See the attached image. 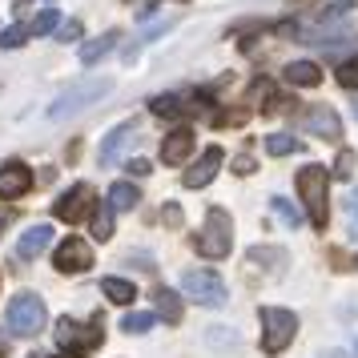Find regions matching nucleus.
I'll return each mask as SVG.
<instances>
[{
  "label": "nucleus",
  "mask_w": 358,
  "mask_h": 358,
  "mask_svg": "<svg viewBox=\"0 0 358 358\" xmlns=\"http://www.w3.org/2000/svg\"><path fill=\"white\" fill-rule=\"evenodd\" d=\"M162 222H165V226H173V229H178L181 222H185V213H181V206H178V201H165V210H162Z\"/></svg>",
  "instance_id": "c756f323"
},
{
  "label": "nucleus",
  "mask_w": 358,
  "mask_h": 358,
  "mask_svg": "<svg viewBox=\"0 0 358 358\" xmlns=\"http://www.w3.org/2000/svg\"><path fill=\"white\" fill-rule=\"evenodd\" d=\"M355 117H358V105H355Z\"/></svg>",
  "instance_id": "58836bf2"
},
{
  "label": "nucleus",
  "mask_w": 358,
  "mask_h": 358,
  "mask_svg": "<svg viewBox=\"0 0 358 358\" xmlns=\"http://www.w3.org/2000/svg\"><path fill=\"white\" fill-rule=\"evenodd\" d=\"M125 169H129L133 178H149V173H153V165H149V162H145V157H133V162H129V165H125Z\"/></svg>",
  "instance_id": "72a5a7b5"
},
{
  "label": "nucleus",
  "mask_w": 358,
  "mask_h": 358,
  "mask_svg": "<svg viewBox=\"0 0 358 358\" xmlns=\"http://www.w3.org/2000/svg\"><path fill=\"white\" fill-rule=\"evenodd\" d=\"M101 294H105L109 302H117V306H129L133 298H137L133 282H125V278H105V282H101Z\"/></svg>",
  "instance_id": "aec40b11"
},
{
  "label": "nucleus",
  "mask_w": 358,
  "mask_h": 358,
  "mask_svg": "<svg viewBox=\"0 0 358 358\" xmlns=\"http://www.w3.org/2000/svg\"><path fill=\"white\" fill-rule=\"evenodd\" d=\"M234 173H238V178H250V173H254V157H250V153H238V157H234Z\"/></svg>",
  "instance_id": "473e14b6"
},
{
  "label": "nucleus",
  "mask_w": 358,
  "mask_h": 358,
  "mask_svg": "<svg viewBox=\"0 0 358 358\" xmlns=\"http://www.w3.org/2000/svg\"><path fill=\"white\" fill-rule=\"evenodd\" d=\"M57 342H61V346H77V350H89V346H97L101 342V318H93V326H89V330H85L81 322H73V318H61V322H57Z\"/></svg>",
  "instance_id": "9d476101"
},
{
  "label": "nucleus",
  "mask_w": 358,
  "mask_h": 358,
  "mask_svg": "<svg viewBox=\"0 0 358 358\" xmlns=\"http://www.w3.org/2000/svg\"><path fill=\"white\" fill-rule=\"evenodd\" d=\"M57 358H81V355H73V350H69V355H57Z\"/></svg>",
  "instance_id": "c9c22d12"
},
{
  "label": "nucleus",
  "mask_w": 358,
  "mask_h": 358,
  "mask_svg": "<svg viewBox=\"0 0 358 358\" xmlns=\"http://www.w3.org/2000/svg\"><path fill=\"white\" fill-rule=\"evenodd\" d=\"M52 266H57L61 274H85V270L93 266V250H89V242H81V238H65V242L57 245V254H52Z\"/></svg>",
  "instance_id": "0eeeda50"
},
{
  "label": "nucleus",
  "mask_w": 358,
  "mask_h": 358,
  "mask_svg": "<svg viewBox=\"0 0 358 358\" xmlns=\"http://www.w3.org/2000/svg\"><path fill=\"white\" fill-rule=\"evenodd\" d=\"M89 217H93V238H97V242H109V238H113V206L101 201V206H93Z\"/></svg>",
  "instance_id": "412c9836"
},
{
  "label": "nucleus",
  "mask_w": 358,
  "mask_h": 358,
  "mask_svg": "<svg viewBox=\"0 0 358 358\" xmlns=\"http://www.w3.org/2000/svg\"><path fill=\"white\" fill-rule=\"evenodd\" d=\"M153 298H157V314H162L169 326H178L181 322V298H178V294L169 290V286H157Z\"/></svg>",
  "instance_id": "6ab92c4d"
},
{
  "label": "nucleus",
  "mask_w": 358,
  "mask_h": 358,
  "mask_svg": "<svg viewBox=\"0 0 358 358\" xmlns=\"http://www.w3.org/2000/svg\"><path fill=\"white\" fill-rule=\"evenodd\" d=\"M49 242H52V226H29L24 234H20V242H17V258L20 262H33V258H41L45 250H49Z\"/></svg>",
  "instance_id": "2eb2a0df"
},
{
  "label": "nucleus",
  "mask_w": 358,
  "mask_h": 358,
  "mask_svg": "<svg viewBox=\"0 0 358 358\" xmlns=\"http://www.w3.org/2000/svg\"><path fill=\"white\" fill-rule=\"evenodd\" d=\"M250 262L258 266V262H278V266H286V250H274V245H254L250 250Z\"/></svg>",
  "instance_id": "cd10ccee"
},
{
  "label": "nucleus",
  "mask_w": 358,
  "mask_h": 358,
  "mask_svg": "<svg viewBox=\"0 0 358 358\" xmlns=\"http://www.w3.org/2000/svg\"><path fill=\"white\" fill-rule=\"evenodd\" d=\"M286 81L302 85V89H314V85L322 81V69L314 65V61H294V65H286Z\"/></svg>",
  "instance_id": "f3484780"
},
{
  "label": "nucleus",
  "mask_w": 358,
  "mask_h": 358,
  "mask_svg": "<svg viewBox=\"0 0 358 358\" xmlns=\"http://www.w3.org/2000/svg\"><path fill=\"white\" fill-rule=\"evenodd\" d=\"M302 125H306V133L326 137V141H338L342 137V121H338V113H334L330 105H310L306 117H302Z\"/></svg>",
  "instance_id": "9b49d317"
},
{
  "label": "nucleus",
  "mask_w": 358,
  "mask_h": 358,
  "mask_svg": "<svg viewBox=\"0 0 358 358\" xmlns=\"http://www.w3.org/2000/svg\"><path fill=\"white\" fill-rule=\"evenodd\" d=\"M33 358H41V355H33Z\"/></svg>",
  "instance_id": "a19ab883"
},
{
  "label": "nucleus",
  "mask_w": 358,
  "mask_h": 358,
  "mask_svg": "<svg viewBox=\"0 0 358 358\" xmlns=\"http://www.w3.org/2000/svg\"><path fill=\"white\" fill-rule=\"evenodd\" d=\"M113 89V81L109 77H93V81H77L73 89H65L61 97L49 105V117L52 121H65V117H73V113H81V109H89L93 101H101L105 93Z\"/></svg>",
  "instance_id": "20e7f679"
},
{
  "label": "nucleus",
  "mask_w": 358,
  "mask_h": 358,
  "mask_svg": "<svg viewBox=\"0 0 358 358\" xmlns=\"http://www.w3.org/2000/svg\"><path fill=\"white\" fill-rule=\"evenodd\" d=\"M57 24H61V17H57V8H41V13H36L33 17V24H29V33H52V29H57Z\"/></svg>",
  "instance_id": "a878e982"
},
{
  "label": "nucleus",
  "mask_w": 358,
  "mask_h": 358,
  "mask_svg": "<svg viewBox=\"0 0 358 358\" xmlns=\"http://www.w3.org/2000/svg\"><path fill=\"white\" fill-rule=\"evenodd\" d=\"M137 201H141V194H137V185H133V181H117L113 189H109V206H113V213L133 210Z\"/></svg>",
  "instance_id": "a211bd4d"
},
{
  "label": "nucleus",
  "mask_w": 358,
  "mask_h": 358,
  "mask_svg": "<svg viewBox=\"0 0 358 358\" xmlns=\"http://www.w3.org/2000/svg\"><path fill=\"white\" fill-rule=\"evenodd\" d=\"M222 162H226V153H222V145H210L206 153H201V162L194 165V169H185V189H201V185H210L213 178H217V169H222Z\"/></svg>",
  "instance_id": "f8f14e48"
},
{
  "label": "nucleus",
  "mask_w": 358,
  "mask_h": 358,
  "mask_svg": "<svg viewBox=\"0 0 358 358\" xmlns=\"http://www.w3.org/2000/svg\"><path fill=\"white\" fill-rule=\"evenodd\" d=\"M229 245H234V222H229V213L222 210V206H213L210 213H206V229L194 238V250L201 254V258H226Z\"/></svg>",
  "instance_id": "f03ea898"
},
{
  "label": "nucleus",
  "mask_w": 358,
  "mask_h": 358,
  "mask_svg": "<svg viewBox=\"0 0 358 358\" xmlns=\"http://www.w3.org/2000/svg\"><path fill=\"white\" fill-rule=\"evenodd\" d=\"M137 141H141V137H137V121H121V125H117V129L109 133V137H105V141H101L97 162L105 165V169H109V165L121 162V153H125V149H133Z\"/></svg>",
  "instance_id": "6e6552de"
},
{
  "label": "nucleus",
  "mask_w": 358,
  "mask_h": 358,
  "mask_svg": "<svg viewBox=\"0 0 358 358\" xmlns=\"http://www.w3.org/2000/svg\"><path fill=\"white\" fill-rule=\"evenodd\" d=\"M153 314H145V310H133V314H125V322H121V330L125 334H145V330H153Z\"/></svg>",
  "instance_id": "b1692460"
},
{
  "label": "nucleus",
  "mask_w": 358,
  "mask_h": 358,
  "mask_svg": "<svg viewBox=\"0 0 358 358\" xmlns=\"http://www.w3.org/2000/svg\"><path fill=\"white\" fill-rule=\"evenodd\" d=\"M117 41H121V33H117V29L101 33L97 41H85V45H81V65H97V61L105 57V52H113Z\"/></svg>",
  "instance_id": "dca6fc26"
},
{
  "label": "nucleus",
  "mask_w": 358,
  "mask_h": 358,
  "mask_svg": "<svg viewBox=\"0 0 358 358\" xmlns=\"http://www.w3.org/2000/svg\"><path fill=\"white\" fill-rule=\"evenodd\" d=\"M33 189V169L24 162H8V165H0V197H24Z\"/></svg>",
  "instance_id": "ddd939ff"
},
{
  "label": "nucleus",
  "mask_w": 358,
  "mask_h": 358,
  "mask_svg": "<svg viewBox=\"0 0 358 358\" xmlns=\"http://www.w3.org/2000/svg\"><path fill=\"white\" fill-rule=\"evenodd\" d=\"M270 206H274V213H278V217H282L290 229L302 226V213H298V206H294V201H286V197H270Z\"/></svg>",
  "instance_id": "393cba45"
},
{
  "label": "nucleus",
  "mask_w": 358,
  "mask_h": 358,
  "mask_svg": "<svg viewBox=\"0 0 358 358\" xmlns=\"http://www.w3.org/2000/svg\"><path fill=\"white\" fill-rule=\"evenodd\" d=\"M52 213H57V222H81L85 213H93V189L89 185H73L69 194L57 197V206H52Z\"/></svg>",
  "instance_id": "1a4fd4ad"
},
{
  "label": "nucleus",
  "mask_w": 358,
  "mask_h": 358,
  "mask_svg": "<svg viewBox=\"0 0 358 358\" xmlns=\"http://www.w3.org/2000/svg\"><path fill=\"white\" fill-rule=\"evenodd\" d=\"M149 113H157V117H181V113H185V105H181L178 93H162V97L149 101Z\"/></svg>",
  "instance_id": "5701e85b"
},
{
  "label": "nucleus",
  "mask_w": 358,
  "mask_h": 358,
  "mask_svg": "<svg viewBox=\"0 0 358 358\" xmlns=\"http://www.w3.org/2000/svg\"><path fill=\"white\" fill-rule=\"evenodd\" d=\"M4 222H8V217H4V213H0V229H4Z\"/></svg>",
  "instance_id": "e433bc0d"
},
{
  "label": "nucleus",
  "mask_w": 358,
  "mask_h": 358,
  "mask_svg": "<svg viewBox=\"0 0 358 358\" xmlns=\"http://www.w3.org/2000/svg\"><path fill=\"white\" fill-rule=\"evenodd\" d=\"M346 213H350V226H355V234H358V189L350 194V201H346Z\"/></svg>",
  "instance_id": "f704fd0d"
},
{
  "label": "nucleus",
  "mask_w": 358,
  "mask_h": 358,
  "mask_svg": "<svg viewBox=\"0 0 358 358\" xmlns=\"http://www.w3.org/2000/svg\"><path fill=\"white\" fill-rule=\"evenodd\" d=\"M298 334V318L294 310L282 306H262V350L266 355H282Z\"/></svg>",
  "instance_id": "39448f33"
},
{
  "label": "nucleus",
  "mask_w": 358,
  "mask_h": 358,
  "mask_svg": "<svg viewBox=\"0 0 358 358\" xmlns=\"http://www.w3.org/2000/svg\"><path fill=\"white\" fill-rule=\"evenodd\" d=\"M189 153H194V129L181 125V129L165 133V141H162V162L165 165H185Z\"/></svg>",
  "instance_id": "4468645a"
},
{
  "label": "nucleus",
  "mask_w": 358,
  "mask_h": 358,
  "mask_svg": "<svg viewBox=\"0 0 358 358\" xmlns=\"http://www.w3.org/2000/svg\"><path fill=\"white\" fill-rule=\"evenodd\" d=\"M355 162H358V157H355V149H342V153H338V162H334V169H330V173H334L338 181H350V173H355Z\"/></svg>",
  "instance_id": "bb28decb"
},
{
  "label": "nucleus",
  "mask_w": 358,
  "mask_h": 358,
  "mask_svg": "<svg viewBox=\"0 0 358 358\" xmlns=\"http://www.w3.org/2000/svg\"><path fill=\"white\" fill-rule=\"evenodd\" d=\"M181 290H185V298H194L197 306H226L229 302V290L226 282L213 274V270H185L181 274Z\"/></svg>",
  "instance_id": "423d86ee"
},
{
  "label": "nucleus",
  "mask_w": 358,
  "mask_h": 358,
  "mask_svg": "<svg viewBox=\"0 0 358 358\" xmlns=\"http://www.w3.org/2000/svg\"><path fill=\"white\" fill-rule=\"evenodd\" d=\"M298 149H302V141L290 137V133H270V137H266V153H270V157H290Z\"/></svg>",
  "instance_id": "4be33fe9"
},
{
  "label": "nucleus",
  "mask_w": 358,
  "mask_h": 358,
  "mask_svg": "<svg viewBox=\"0 0 358 358\" xmlns=\"http://www.w3.org/2000/svg\"><path fill=\"white\" fill-rule=\"evenodd\" d=\"M8 330L13 334H20V338H33V334H41L45 330V322H49V310H45V302L36 298L33 290H20L13 302H8Z\"/></svg>",
  "instance_id": "7ed1b4c3"
},
{
  "label": "nucleus",
  "mask_w": 358,
  "mask_h": 358,
  "mask_svg": "<svg viewBox=\"0 0 358 358\" xmlns=\"http://www.w3.org/2000/svg\"><path fill=\"white\" fill-rule=\"evenodd\" d=\"M57 41H81V20H65V24H61V29H57Z\"/></svg>",
  "instance_id": "7c9ffc66"
},
{
  "label": "nucleus",
  "mask_w": 358,
  "mask_h": 358,
  "mask_svg": "<svg viewBox=\"0 0 358 358\" xmlns=\"http://www.w3.org/2000/svg\"><path fill=\"white\" fill-rule=\"evenodd\" d=\"M355 358H358V346H355Z\"/></svg>",
  "instance_id": "ea45409f"
},
{
  "label": "nucleus",
  "mask_w": 358,
  "mask_h": 358,
  "mask_svg": "<svg viewBox=\"0 0 358 358\" xmlns=\"http://www.w3.org/2000/svg\"><path fill=\"white\" fill-rule=\"evenodd\" d=\"M338 85L342 89H358V65H342L338 69Z\"/></svg>",
  "instance_id": "2f4dec72"
},
{
  "label": "nucleus",
  "mask_w": 358,
  "mask_h": 358,
  "mask_svg": "<svg viewBox=\"0 0 358 358\" xmlns=\"http://www.w3.org/2000/svg\"><path fill=\"white\" fill-rule=\"evenodd\" d=\"M24 36H29V29H24V24H13V29H4V33H0V45H4V49H20V45H24Z\"/></svg>",
  "instance_id": "c85d7f7f"
},
{
  "label": "nucleus",
  "mask_w": 358,
  "mask_h": 358,
  "mask_svg": "<svg viewBox=\"0 0 358 358\" xmlns=\"http://www.w3.org/2000/svg\"><path fill=\"white\" fill-rule=\"evenodd\" d=\"M298 194L306 201V217L314 229H326L330 222V173H326L322 165H306V169H298Z\"/></svg>",
  "instance_id": "f257e3e1"
},
{
  "label": "nucleus",
  "mask_w": 358,
  "mask_h": 358,
  "mask_svg": "<svg viewBox=\"0 0 358 358\" xmlns=\"http://www.w3.org/2000/svg\"><path fill=\"white\" fill-rule=\"evenodd\" d=\"M355 270H358V258H355Z\"/></svg>",
  "instance_id": "4c0bfd02"
}]
</instances>
